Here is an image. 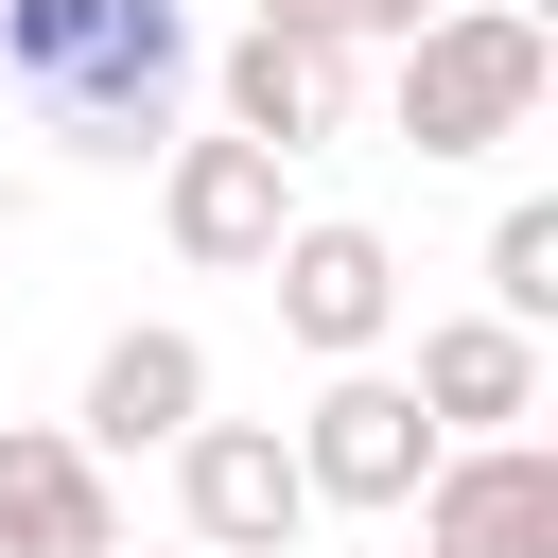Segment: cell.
<instances>
[{
	"label": "cell",
	"instance_id": "obj_3",
	"mask_svg": "<svg viewBox=\"0 0 558 558\" xmlns=\"http://www.w3.org/2000/svg\"><path fill=\"white\" fill-rule=\"evenodd\" d=\"M262 296H279V349L384 366V331H401V244H384L366 209H296V227L262 244Z\"/></svg>",
	"mask_w": 558,
	"mask_h": 558
},
{
	"label": "cell",
	"instance_id": "obj_16",
	"mask_svg": "<svg viewBox=\"0 0 558 558\" xmlns=\"http://www.w3.org/2000/svg\"><path fill=\"white\" fill-rule=\"evenodd\" d=\"M122 558H140V541H122ZM157 558H192V541H157Z\"/></svg>",
	"mask_w": 558,
	"mask_h": 558
},
{
	"label": "cell",
	"instance_id": "obj_6",
	"mask_svg": "<svg viewBox=\"0 0 558 558\" xmlns=\"http://www.w3.org/2000/svg\"><path fill=\"white\" fill-rule=\"evenodd\" d=\"M174 523H192V558H279V541L314 523L296 436H279V418H192V436H174Z\"/></svg>",
	"mask_w": 558,
	"mask_h": 558
},
{
	"label": "cell",
	"instance_id": "obj_15",
	"mask_svg": "<svg viewBox=\"0 0 558 558\" xmlns=\"http://www.w3.org/2000/svg\"><path fill=\"white\" fill-rule=\"evenodd\" d=\"M523 17H541V35H558V0H523Z\"/></svg>",
	"mask_w": 558,
	"mask_h": 558
},
{
	"label": "cell",
	"instance_id": "obj_5",
	"mask_svg": "<svg viewBox=\"0 0 558 558\" xmlns=\"http://www.w3.org/2000/svg\"><path fill=\"white\" fill-rule=\"evenodd\" d=\"M157 227H174V262L192 279H262V244L296 227V157H262V140H157Z\"/></svg>",
	"mask_w": 558,
	"mask_h": 558
},
{
	"label": "cell",
	"instance_id": "obj_4",
	"mask_svg": "<svg viewBox=\"0 0 558 558\" xmlns=\"http://www.w3.org/2000/svg\"><path fill=\"white\" fill-rule=\"evenodd\" d=\"M279 436H296V488H314V506H366V523H401V506H418V471L453 453V436L418 418V384H401V366H331Z\"/></svg>",
	"mask_w": 558,
	"mask_h": 558
},
{
	"label": "cell",
	"instance_id": "obj_17",
	"mask_svg": "<svg viewBox=\"0 0 558 558\" xmlns=\"http://www.w3.org/2000/svg\"><path fill=\"white\" fill-rule=\"evenodd\" d=\"M0 296H17V279H0Z\"/></svg>",
	"mask_w": 558,
	"mask_h": 558
},
{
	"label": "cell",
	"instance_id": "obj_2",
	"mask_svg": "<svg viewBox=\"0 0 558 558\" xmlns=\"http://www.w3.org/2000/svg\"><path fill=\"white\" fill-rule=\"evenodd\" d=\"M541 87H558V35H541L523 0H436V17L401 35V70H384V122H401L418 157H506V140L541 122Z\"/></svg>",
	"mask_w": 558,
	"mask_h": 558
},
{
	"label": "cell",
	"instance_id": "obj_18",
	"mask_svg": "<svg viewBox=\"0 0 558 558\" xmlns=\"http://www.w3.org/2000/svg\"><path fill=\"white\" fill-rule=\"evenodd\" d=\"M401 558H418V541H401Z\"/></svg>",
	"mask_w": 558,
	"mask_h": 558
},
{
	"label": "cell",
	"instance_id": "obj_12",
	"mask_svg": "<svg viewBox=\"0 0 558 558\" xmlns=\"http://www.w3.org/2000/svg\"><path fill=\"white\" fill-rule=\"evenodd\" d=\"M488 314H506V331H558V209H541V192L488 227Z\"/></svg>",
	"mask_w": 558,
	"mask_h": 558
},
{
	"label": "cell",
	"instance_id": "obj_11",
	"mask_svg": "<svg viewBox=\"0 0 558 558\" xmlns=\"http://www.w3.org/2000/svg\"><path fill=\"white\" fill-rule=\"evenodd\" d=\"M401 384H418L436 436H523V418H541V331H506V314H436Z\"/></svg>",
	"mask_w": 558,
	"mask_h": 558
},
{
	"label": "cell",
	"instance_id": "obj_10",
	"mask_svg": "<svg viewBox=\"0 0 558 558\" xmlns=\"http://www.w3.org/2000/svg\"><path fill=\"white\" fill-rule=\"evenodd\" d=\"M209 105H227V140H262V157H314V140H349V52L331 35H227L209 52Z\"/></svg>",
	"mask_w": 558,
	"mask_h": 558
},
{
	"label": "cell",
	"instance_id": "obj_8",
	"mask_svg": "<svg viewBox=\"0 0 558 558\" xmlns=\"http://www.w3.org/2000/svg\"><path fill=\"white\" fill-rule=\"evenodd\" d=\"M209 418V331H174V314H140V331H105L87 349V401H70V436L122 471V453H174Z\"/></svg>",
	"mask_w": 558,
	"mask_h": 558
},
{
	"label": "cell",
	"instance_id": "obj_9",
	"mask_svg": "<svg viewBox=\"0 0 558 558\" xmlns=\"http://www.w3.org/2000/svg\"><path fill=\"white\" fill-rule=\"evenodd\" d=\"M0 558H122V488L70 418H0Z\"/></svg>",
	"mask_w": 558,
	"mask_h": 558
},
{
	"label": "cell",
	"instance_id": "obj_7",
	"mask_svg": "<svg viewBox=\"0 0 558 558\" xmlns=\"http://www.w3.org/2000/svg\"><path fill=\"white\" fill-rule=\"evenodd\" d=\"M401 523H418V558H558V453L541 436H453Z\"/></svg>",
	"mask_w": 558,
	"mask_h": 558
},
{
	"label": "cell",
	"instance_id": "obj_13",
	"mask_svg": "<svg viewBox=\"0 0 558 558\" xmlns=\"http://www.w3.org/2000/svg\"><path fill=\"white\" fill-rule=\"evenodd\" d=\"M262 35H331L349 52V0H262Z\"/></svg>",
	"mask_w": 558,
	"mask_h": 558
},
{
	"label": "cell",
	"instance_id": "obj_14",
	"mask_svg": "<svg viewBox=\"0 0 558 558\" xmlns=\"http://www.w3.org/2000/svg\"><path fill=\"white\" fill-rule=\"evenodd\" d=\"M418 17H436V0H349V52H366V35H384V52H401V35H418Z\"/></svg>",
	"mask_w": 558,
	"mask_h": 558
},
{
	"label": "cell",
	"instance_id": "obj_1",
	"mask_svg": "<svg viewBox=\"0 0 558 558\" xmlns=\"http://www.w3.org/2000/svg\"><path fill=\"white\" fill-rule=\"evenodd\" d=\"M0 87L70 157H157L192 87V17L174 0H0Z\"/></svg>",
	"mask_w": 558,
	"mask_h": 558
}]
</instances>
